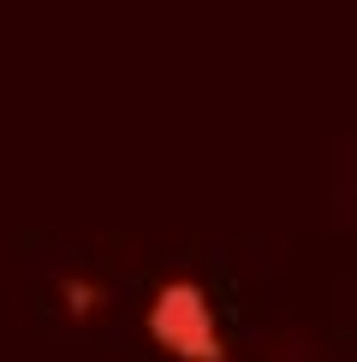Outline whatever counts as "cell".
<instances>
[{
  "instance_id": "1",
  "label": "cell",
  "mask_w": 357,
  "mask_h": 362,
  "mask_svg": "<svg viewBox=\"0 0 357 362\" xmlns=\"http://www.w3.org/2000/svg\"><path fill=\"white\" fill-rule=\"evenodd\" d=\"M143 333L167 362H232V339L215 315V297L191 274L155 279V291L143 303Z\"/></svg>"
},
{
  "instance_id": "2",
  "label": "cell",
  "mask_w": 357,
  "mask_h": 362,
  "mask_svg": "<svg viewBox=\"0 0 357 362\" xmlns=\"http://www.w3.org/2000/svg\"><path fill=\"white\" fill-rule=\"evenodd\" d=\"M60 303H66L72 321H96L101 303H108V285L89 279V274H66V279H60Z\"/></svg>"
}]
</instances>
